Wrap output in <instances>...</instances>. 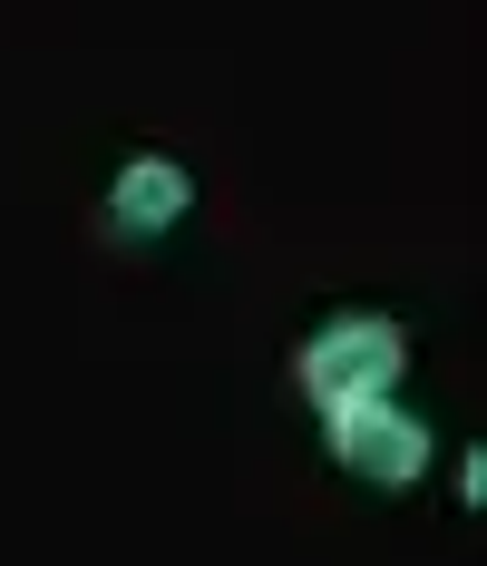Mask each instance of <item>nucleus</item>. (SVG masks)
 <instances>
[{
    "mask_svg": "<svg viewBox=\"0 0 487 566\" xmlns=\"http://www.w3.org/2000/svg\"><path fill=\"white\" fill-rule=\"evenodd\" d=\"M176 206H186V176L176 167H137L127 186H117V216H127V226H166Z\"/></svg>",
    "mask_w": 487,
    "mask_h": 566,
    "instance_id": "obj_3",
    "label": "nucleus"
},
{
    "mask_svg": "<svg viewBox=\"0 0 487 566\" xmlns=\"http://www.w3.org/2000/svg\"><path fill=\"white\" fill-rule=\"evenodd\" d=\"M341 459H351V469H371V479H410V469H420V430H410L400 410L351 400V410H341Z\"/></svg>",
    "mask_w": 487,
    "mask_h": 566,
    "instance_id": "obj_2",
    "label": "nucleus"
},
{
    "mask_svg": "<svg viewBox=\"0 0 487 566\" xmlns=\"http://www.w3.org/2000/svg\"><path fill=\"white\" fill-rule=\"evenodd\" d=\"M390 361H400V333L390 323H341V333L313 342V391L331 410H351V400H371L390 381Z\"/></svg>",
    "mask_w": 487,
    "mask_h": 566,
    "instance_id": "obj_1",
    "label": "nucleus"
}]
</instances>
